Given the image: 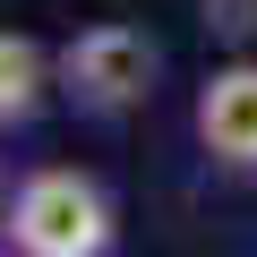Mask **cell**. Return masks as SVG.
<instances>
[{
  "instance_id": "6da1fadb",
  "label": "cell",
  "mask_w": 257,
  "mask_h": 257,
  "mask_svg": "<svg viewBox=\"0 0 257 257\" xmlns=\"http://www.w3.org/2000/svg\"><path fill=\"white\" fill-rule=\"evenodd\" d=\"M0 240H9L18 257H103L120 240V214H111V197H103L94 172L35 163L9 189V206H0Z\"/></svg>"
},
{
  "instance_id": "7a4b0ae2",
  "label": "cell",
  "mask_w": 257,
  "mask_h": 257,
  "mask_svg": "<svg viewBox=\"0 0 257 257\" xmlns=\"http://www.w3.org/2000/svg\"><path fill=\"white\" fill-rule=\"evenodd\" d=\"M155 86H163V52L128 18H94V26H77L60 43V103L86 111V120L138 111V103H155Z\"/></svg>"
},
{
  "instance_id": "3957f363",
  "label": "cell",
  "mask_w": 257,
  "mask_h": 257,
  "mask_svg": "<svg viewBox=\"0 0 257 257\" xmlns=\"http://www.w3.org/2000/svg\"><path fill=\"white\" fill-rule=\"evenodd\" d=\"M197 146L214 172L257 180V60H223L197 86Z\"/></svg>"
},
{
  "instance_id": "277c9868",
  "label": "cell",
  "mask_w": 257,
  "mask_h": 257,
  "mask_svg": "<svg viewBox=\"0 0 257 257\" xmlns=\"http://www.w3.org/2000/svg\"><path fill=\"white\" fill-rule=\"evenodd\" d=\"M52 94H60V52H43L35 35L0 26V128H26Z\"/></svg>"
},
{
  "instance_id": "5b68a950",
  "label": "cell",
  "mask_w": 257,
  "mask_h": 257,
  "mask_svg": "<svg viewBox=\"0 0 257 257\" xmlns=\"http://www.w3.org/2000/svg\"><path fill=\"white\" fill-rule=\"evenodd\" d=\"M0 206H9V197H0Z\"/></svg>"
}]
</instances>
